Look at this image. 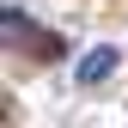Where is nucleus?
I'll list each match as a JSON object with an SVG mask.
<instances>
[{
    "instance_id": "f257e3e1",
    "label": "nucleus",
    "mask_w": 128,
    "mask_h": 128,
    "mask_svg": "<svg viewBox=\"0 0 128 128\" xmlns=\"http://www.w3.org/2000/svg\"><path fill=\"white\" fill-rule=\"evenodd\" d=\"M116 61H122V49L98 43V49H92V55H86V61L73 67V79H79V86H98V79H110V73H116Z\"/></svg>"
}]
</instances>
